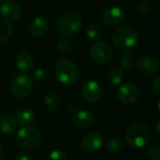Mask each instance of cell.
<instances>
[{"label": "cell", "mask_w": 160, "mask_h": 160, "mask_svg": "<svg viewBox=\"0 0 160 160\" xmlns=\"http://www.w3.org/2000/svg\"><path fill=\"white\" fill-rule=\"evenodd\" d=\"M57 49L61 53H68L71 50V43L67 38H62L57 43Z\"/></svg>", "instance_id": "484cf974"}, {"label": "cell", "mask_w": 160, "mask_h": 160, "mask_svg": "<svg viewBox=\"0 0 160 160\" xmlns=\"http://www.w3.org/2000/svg\"><path fill=\"white\" fill-rule=\"evenodd\" d=\"M135 62H136L135 56L131 52H126L121 57L120 65L123 68L129 70V69H132L134 68Z\"/></svg>", "instance_id": "cb8c5ba5"}, {"label": "cell", "mask_w": 160, "mask_h": 160, "mask_svg": "<svg viewBox=\"0 0 160 160\" xmlns=\"http://www.w3.org/2000/svg\"><path fill=\"white\" fill-rule=\"evenodd\" d=\"M151 140V128L144 122H135L127 129L126 141L132 148H142L148 145Z\"/></svg>", "instance_id": "6da1fadb"}, {"label": "cell", "mask_w": 160, "mask_h": 160, "mask_svg": "<svg viewBox=\"0 0 160 160\" xmlns=\"http://www.w3.org/2000/svg\"><path fill=\"white\" fill-rule=\"evenodd\" d=\"M125 19L124 10L116 6L109 7L104 9L101 15V21L108 25H117Z\"/></svg>", "instance_id": "8fae6325"}, {"label": "cell", "mask_w": 160, "mask_h": 160, "mask_svg": "<svg viewBox=\"0 0 160 160\" xmlns=\"http://www.w3.org/2000/svg\"><path fill=\"white\" fill-rule=\"evenodd\" d=\"M55 76L60 82L70 84L77 81L79 77V70L76 64L71 59L62 58L56 63Z\"/></svg>", "instance_id": "3957f363"}, {"label": "cell", "mask_w": 160, "mask_h": 160, "mask_svg": "<svg viewBox=\"0 0 160 160\" xmlns=\"http://www.w3.org/2000/svg\"><path fill=\"white\" fill-rule=\"evenodd\" d=\"M94 116L88 111L81 110L76 112L72 116L73 124L80 128H89L94 124Z\"/></svg>", "instance_id": "5bb4252c"}, {"label": "cell", "mask_w": 160, "mask_h": 160, "mask_svg": "<svg viewBox=\"0 0 160 160\" xmlns=\"http://www.w3.org/2000/svg\"><path fill=\"white\" fill-rule=\"evenodd\" d=\"M152 91L157 95L159 96L160 95V77L157 76L153 82H152Z\"/></svg>", "instance_id": "f546056e"}, {"label": "cell", "mask_w": 160, "mask_h": 160, "mask_svg": "<svg viewBox=\"0 0 160 160\" xmlns=\"http://www.w3.org/2000/svg\"><path fill=\"white\" fill-rule=\"evenodd\" d=\"M49 29V22L45 18L38 17L29 25V32L34 37H41Z\"/></svg>", "instance_id": "9a60e30c"}, {"label": "cell", "mask_w": 160, "mask_h": 160, "mask_svg": "<svg viewBox=\"0 0 160 160\" xmlns=\"http://www.w3.org/2000/svg\"><path fill=\"white\" fill-rule=\"evenodd\" d=\"M137 11L139 12L140 15L142 16H145L148 14L149 10H150V6L147 2L145 1H142V2H140L138 5H137Z\"/></svg>", "instance_id": "83f0119b"}, {"label": "cell", "mask_w": 160, "mask_h": 160, "mask_svg": "<svg viewBox=\"0 0 160 160\" xmlns=\"http://www.w3.org/2000/svg\"><path fill=\"white\" fill-rule=\"evenodd\" d=\"M46 77H47V73L42 68H38V69L35 70L33 73V79L35 82H43L46 79Z\"/></svg>", "instance_id": "f1b7e54d"}, {"label": "cell", "mask_w": 160, "mask_h": 160, "mask_svg": "<svg viewBox=\"0 0 160 160\" xmlns=\"http://www.w3.org/2000/svg\"><path fill=\"white\" fill-rule=\"evenodd\" d=\"M103 143L102 137L96 132H91L85 135L81 142V147L87 153H93L101 148Z\"/></svg>", "instance_id": "7c38bea8"}, {"label": "cell", "mask_w": 160, "mask_h": 160, "mask_svg": "<svg viewBox=\"0 0 160 160\" xmlns=\"http://www.w3.org/2000/svg\"><path fill=\"white\" fill-rule=\"evenodd\" d=\"M155 128H156V132H157V134L159 136L160 135V120H158V121H157Z\"/></svg>", "instance_id": "1f68e13d"}, {"label": "cell", "mask_w": 160, "mask_h": 160, "mask_svg": "<svg viewBox=\"0 0 160 160\" xmlns=\"http://www.w3.org/2000/svg\"><path fill=\"white\" fill-rule=\"evenodd\" d=\"M35 112L29 108L22 109L16 113V121L22 126H30L35 121Z\"/></svg>", "instance_id": "ac0fdd59"}, {"label": "cell", "mask_w": 160, "mask_h": 160, "mask_svg": "<svg viewBox=\"0 0 160 160\" xmlns=\"http://www.w3.org/2000/svg\"><path fill=\"white\" fill-rule=\"evenodd\" d=\"M81 92L85 100L88 102H97L102 97V89L99 83L96 81H85L82 84Z\"/></svg>", "instance_id": "9c48e42d"}, {"label": "cell", "mask_w": 160, "mask_h": 160, "mask_svg": "<svg viewBox=\"0 0 160 160\" xmlns=\"http://www.w3.org/2000/svg\"><path fill=\"white\" fill-rule=\"evenodd\" d=\"M0 13L7 21H16L21 17L22 9L14 0H4L0 3Z\"/></svg>", "instance_id": "30bf717a"}, {"label": "cell", "mask_w": 160, "mask_h": 160, "mask_svg": "<svg viewBox=\"0 0 160 160\" xmlns=\"http://www.w3.org/2000/svg\"><path fill=\"white\" fill-rule=\"evenodd\" d=\"M18 123L15 118L9 115H3L0 117V131L4 134L9 135L16 131Z\"/></svg>", "instance_id": "e0dca14e"}, {"label": "cell", "mask_w": 160, "mask_h": 160, "mask_svg": "<svg viewBox=\"0 0 160 160\" xmlns=\"http://www.w3.org/2000/svg\"><path fill=\"white\" fill-rule=\"evenodd\" d=\"M117 98L124 104H133L140 98V89L132 83H125L117 90Z\"/></svg>", "instance_id": "ba28073f"}, {"label": "cell", "mask_w": 160, "mask_h": 160, "mask_svg": "<svg viewBox=\"0 0 160 160\" xmlns=\"http://www.w3.org/2000/svg\"><path fill=\"white\" fill-rule=\"evenodd\" d=\"M90 54L93 60L99 64H107L112 58V51L111 47L103 41L95 43L90 49Z\"/></svg>", "instance_id": "52a82bcc"}, {"label": "cell", "mask_w": 160, "mask_h": 160, "mask_svg": "<svg viewBox=\"0 0 160 160\" xmlns=\"http://www.w3.org/2000/svg\"><path fill=\"white\" fill-rule=\"evenodd\" d=\"M86 36L90 40H93V41L98 40L100 36H101V32H100L99 27L94 23L88 25L86 28Z\"/></svg>", "instance_id": "d4e9b609"}, {"label": "cell", "mask_w": 160, "mask_h": 160, "mask_svg": "<svg viewBox=\"0 0 160 160\" xmlns=\"http://www.w3.org/2000/svg\"><path fill=\"white\" fill-rule=\"evenodd\" d=\"M16 67L23 72H30L34 68V59L27 52H20L16 56Z\"/></svg>", "instance_id": "2e32d148"}, {"label": "cell", "mask_w": 160, "mask_h": 160, "mask_svg": "<svg viewBox=\"0 0 160 160\" xmlns=\"http://www.w3.org/2000/svg\"><path fill=\"white\" fill-rule=\"evenodd\" d=\"M44 103L49 109L57 110L59 108V106H60V98L56 94H54L52 92H50V93H47L45 95Z\"/></svg>", "instance_id": "603a6c76"}, {"label": "cell", "mask_w": 160, "mask_h": 160, "mask_svg": "<svg viewBox=\"0 0 160 160\" xmlns=\"http://www.w3.org/2000/svg\"><path fill=\"white\" fill-rule=\"evenodd\" d=\"M125 74L123 69L118 67H113L109 70L108 73V80L112 85H119L124 81Z\"/></svg>", "instance_id": "d6986e66"}, {"label": "cell", "mask_w": 160, "mask_h": 160, "mask_svg": "<svg viewBox=\"0 0 160 160\" xmlns=\"http://www.w3.org/2000/svg\"><path fill=\"white\" fill-rule=\"evenodd\" d=\"M13 32V27L7 20L0 19V42L8 40Z\"/></svg>", "instance_id": "44dd1931"}, {"label": "cell", "mask_w": 160, "mask_h": 160, "mask_svg": "<svg viewBox=\"0 0 160 160\" xmlns=\"http://www.w3.org/2000/svg\"><path fill=\"white\" fill-rule=\"evenodd\" d=\"M49 160H68V158L64 151L56 149L50 153Z\"/></svg>", "instance_id": "4316f807"}, {"label": "cell", "mask_w": 160, "mask_h": 160, "mask_svg": "<svg viewBox=\"0 0 160 160\" xmlns=\"http://www.w3.org/2000/svg\"><path fill=\"white\" fill-rule=\"evenodd\" d=\"M147 148V153L151 160H160V143L158 139L153 140L150 142Z\"/></svg>", "instance_id": "7402d4cb"}, {"label": "cell", "mask_w": 160, "mask_h": 160, "mask_svg": "<svg viewBox=\"0 0 160 160\" xmlns=\"http://www.w3.org/2000/svg\"><path fill=\"white\" fill-rule=\"evenodd\" d=\"M15 160H31V157L27 153H20L16 156Z\"/></svg>", "instance_id": "4dcf8cb0"}, {"label": "cell", "mask_w": 160, "mask_h": 160, "mask_svg": "<svg viewBox=\"0 0 160 160\" xmlns=\"http://www.w3.org/2000/svg\"><path fill=\"white\" fill-rule=\"evenodd\" d=\"M33 90V82L26 75H18L11 83V92L19 99L26 98Z\"/></svg>", "instance_id": "8992f818"}, {"label": "cell", "mask_w": 160, "mask_h": 160, "mask_svg": "<svg viewBox=\"0 0 160 160\" xmlns=\"http://www.w3.org/2000/svg\"><path fill=\"white\" fill-rule=\"evenodd\" d=\"M138 66L140 70L147 76L155 75L158 71V62L150 55H142L138 59Z\"/></svg>", "instance_id": "4fadbf2b"}, {"label": "cell", "mask_w": 160, "mask_h": 160, "mask_svg": "<svg viewBox=\"0 0 160 160\" xmlns=\"http://www.w3.org/2000/svg\"><path fill=\"white\" fill-rule=\"evenodd\" d=\"M106 149L111 154H117L124 149V142L120 138L112 137L106 143Z\"/></svg>", "instance_id": "ffe728a7"}, {"label": "cell", "mask_w": 160, "mask_h": 160, "mask_svg": "<svg viewBox=\"0 0 160 160\" xmlns=\"http://www.w3.org/2000/svg\"><path fill=\"white\" fill-rule=\"evenodd\" d=\"M0 52H1V49H0Z\"/></svg>", "instance_id": "836d02e7"}, {"label": "cell", "mask_w": 160, "mask_h": 160, "mask_svg": "<svg viewBox=\"0 0 160 160\" xmlns=\"http://www.w3.org/2000/svg\"><path fill=\"white\" fill-rule=\"evenodd\" d=\"M16 142L22 148L28 150L36 149L42 142V134L34 127L24 126L18 130L16 134Z\"/></svg>", "instance_id": "7a4b0ae2"}, {"label": "cell", "mask_w": 160, "mask_h": 160, "mask_svg": "<svg viewBox=\"0 0 160 160\" xmlns=\"http://www.w3.org/2000/svg\"><path fill=\"white\" fill-rule=\"evenodd\" d=\"M82 26V19L76 13H66L56 23L57 32L64 37H68L77 33Z\"/></svg>", "instance_id": "5b68a950"}, {"label": "cell", "mask_w": 160, "mask_h": 160, "mask_svg": "<svg viewBox=\"0 0 160 160\" xmlns=\"http://www.w3.org/2000/svg\"><path fill=\"white\" fill-rule=\"evenodd\" d=\"M2 156H3V147H2V145L0 144V158H1Z\"/></svg>", "instance_id": "d6a6232c"}, {"label": "cell", "mask_w": 160, "mask_h": 160, "mask_svg": "<svg viewBox=\"0 0 160 160\" xmlns=\"http://www.w3.org/2000/svg\"><path fill=\"white\" fill-rule=\"evenodd\" d=\"M113 44L120 49L133 48L139 41L137 31L128 25L119 27L112 33V37Z\"/></svg>", "instance_id": "277c9868"}]
</instances>
